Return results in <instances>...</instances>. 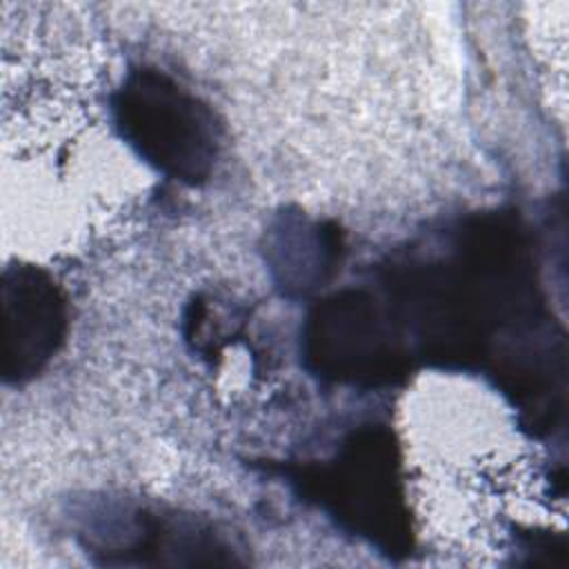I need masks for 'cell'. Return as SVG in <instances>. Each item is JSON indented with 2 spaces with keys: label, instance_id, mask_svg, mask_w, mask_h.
<instances>
[{
  "label": "cell",
  "instance_id": "7a4b0ae2",
  "mask_svg": "<svg viewBox=\"0 0 569 569\" xmlns=\"http://www.w3.org/2000/svg\"><path fill=\"white\" fill-rule=\"evenodd\" d=\"M4 378L24 380L56 353L67 327L64 298L51 278L33 267L4 273Z\"/></svg>",
  "mask_w": 569,
  "mask_h": 569
},
{
  "label": "cell",
  "instance_id": "6da1fadb",
  "mask_svg": "<svg viewBox=\"0 0 569 569\" xmlns=\"http://www.w3.org/2000/svg\"><path fill=\"white\" fill-rule=\"evenodd\" d=\"M122 138L162 173L196 184L218 153L213 113L196 96L158 71H136L116 96Z\"/></svg>",
  "mask_w": 569,
  "mask_h": 569
}]
</instances>
